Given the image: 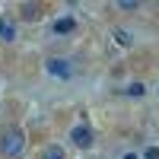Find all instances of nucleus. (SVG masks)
I'll list each match as a JSON object with an SVG mask.
<instances>
[{
    "label": "nucleus",
    "mask_w": 159,
    "mask_h": 159,
    "mask_svg": "<svg viewBox=\"0 0 159 159\" xmlns=\"http://www.w3.org/2000/svg\"><path fill=\"white\" fill-rule=\"evenodd\" d=\"M0 35H3L7 42H13V25H10L7 19H0Z\"/></svg>",
    "instance_id": "39448f33"
},
{
    "label": "nucleus",
    "mask_w": 159,
    "mask_h": 159,
    "mask_svg": "<svg viewBox=\"0 0 159 159\" xmlns=\"http://www.w3.org/2000/svg\"><path fill=\"white\" fill-rule=\"evenodd\" d=\"M127 92H130V96H143V86H140V83H134V86H130Z\"/></svg>",
    "instance_id": "6e6552de"
},
{
    "label": "nucleus",
    "mask_w": 159,
    "mask_h": 159,
    "mask_svg": "<svg viewBox=\"0 0 159 159\" xmlns=\"http://www.w3.org/2000/svg\"><path fill=\"white\" fill-rule=\"evenodd\" d=\"M140 3V0H118V7H121V10H134Z\"/></svg>",
    "instance_id": "0eeeda50"
},
{
    "label": "nucleus",
    "mask_w": 159,
    "mask_h": 159,
    "mask_svg": "<svg viewBox=\"0 0 159 159\" xmlns=\"http://www.w3.org/2000/svg\"><path fill=\"white\" fill-rule=\"evenodd\" d=\"M48 73H54V76H70V67H67V61H48Z\"/></svg>",
    "instance_id": "7ed1b4c3"
},
{
    "label": "nucleus",
    "mask_w": 159,
    "mask_h": 159,
    "mask_svg": "<svg viewBox=\"0 0 159 159\" xmlns=\"http://www.w3.org/2000/svg\"><path fill=\"white\" fill-rule=\"evenodd\" d=\"M0 150H3L10 159H16V156H22V150H25V134L22 130H3V137H0Z\"/></svg>",
    "instance_id": "f257e3e1"
},
{
    "label": "nucleus",
    "mask_w": 159,
    "mask_h": 159,
    "mask_svg": "<svg viewBox=\"0 0 159 159\" xmlns=\"http://www.w3.org/2000/svg\"><path fill=\"white\" fill-rule=\"evenodd\" d=\"M70 137H73L76 147H83V150H86L89 143H92V130H89V127H73V134H70Z\"/></svg>",
    "instance_id": "f03ea898"
},
{
    "label": "nucleus",
    "mask_w": 159,
    "mask_h": 159,
    "mask_svg": "<svg viewBox=\"0 0 159 159\" xmlns=\"http://www.w3.org/2000/svg\"><path fill=\"white\" fill-rule=\"evenodd\" d=\"M42 159H64V153L57 150V147H51V150H45V156Z\"/></svg>",
    "instance_id": "423d86ee"
},
{
    "label": "nucleus",
    "mask_w": 159,
    "mask_h": 159,
    "mask_svg": "<svg viewBox=\"0 0 159 159\" xmlns=\"http://www.w3.org/2000/svg\"><path fill=\"white\" fill-rule=\"evenodd\" d=\"M54 32H57V35L73 32V19H57V22H54Z\"/></svg>",
    "instance_id": "20e7f679"
},
{
    "label": "nucleus",
    "mask_w": 159,
    "mask_h": 159,
    "mask_svg": "<svg viewBox=\"0 0 159 159\" xmlns=\"http://www.w3.org/2000/svg\"><path fill=\"white\" fill-rule=\"evenodd\" d=\"M124 159H137V156H130V153H127V156H124Z\"/></svg>",
    "instance_id": "1a4fd4ad"
}]
</instances>
